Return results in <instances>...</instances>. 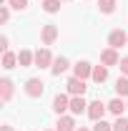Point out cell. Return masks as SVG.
<instances>
[{
    "label": "cell",
    "instance_id": "1",
    "mask_svg": "<svg viewBox=\"0 0 128 131\" xmlns=\"http://www.w3.org/2000/svg\"><path fill=\"white\" fill-rule=\"evenodd\" d=\"M123 46H128V33L123 30V28H116V30L108 33V48H123Z\"/></svg>",
    "mask_w": 128,
    "mask_h": 131
},
{
    "label": "cell",
    "instance_id": "2",
    "mask_svg": "<svg viewBox=\"0 0 128 131\" xmlns=\"http://www.w3.org/2000/svg\"><path fill=\"white\" fill-rule=\"evenodd\" d=\"M85 81L83 78H78V76H70L68 78V83H65V93H70V96H83L85 93Z\"/></svg>",
    "mask_w": 128,
    "mask_h": 131
},
{
    "label": "cell",
    "instance_id": "3",
    "mask_svg": "<svg viewBox=\"0 0 128 131\" xmlns=\"http://www.w3.org/2000/svg\"><path fill=\"white\" fill-rule=\"evenodd\" d=\"M53 61H55V58H53V53H50L48 46H43V48L35 50V66H38V68H50Z\"/></svg>",
    "mask_w": 128,
    "mask_h": 131
},
{
    "label": "cell",
    "instance_id": "4",
    "mask_svg": "<svg viewBox=\"0 0 128 131\" xmlns=\"http://www.w3.org/2000/svg\"><path fill=\"white\" fill-rule=\"evenodd\" d=\"M50 108L58 116H63L65 111H70V93H58V96L53 98V106H50Z\"/></svg>",
    "mask_w": 128,
    "mask_h": 131
},
{
    "label": "cell",
    "instance_id": "5",
    "mask_svg": "<svg viewBox=\"0 0 128 131\" xmlns=\"http://www.w3.org/2000/svg\"><path fill=\"white\" fill-rule=\"evenodd\" d=\"M43 91H45V83L40 81V78H28V81H25V93L30 98H40Z\"/></svg>",
    "mask_w": 128,
    "mask_h": 131
},
{
    "label": "cell",
    "instance_id": "6",
    "mask_svg": "<svg viewBox=\"0 0 128 131\" xmlns=\"http://www.w3.org/2000/svg\"><path fill=\"white\" fill-rule=\"evenodd\" d=\"M108 111V103H103V101H91L88 103V116H91V121H100L103 116Z\"/></svg>",
    "mask_w": 128,
    "mask_h": 131
},
{
    "label": "cell",
    "instance_id": "7",
    "mask_svg": "<svg viewBox=\"0 0 128 131\" xmlns=\"http://www.w3.org/2000/svg\"><path fill=\"white\" fill-rule=\"evenodd\" d=\"M40 40H43V46H53L55 40H58V28L48 23V25H43V30H40Z\"/></svg>",
    "mask_w": 128,
    "mask_h": 131
},
{
    "label": "cell",
    "instance_id": "8",
    "mask_svg": "<svg viewBox=\"0 0 128 131\" xmlns=\"http://www.w3.org/2000/svg\"><path fill=\"white\" fill-rule=\"evenodd\" d=\"M13 93H15V83L10 81V78H0V101L8 103L13 98Z\"/></svg>",
    "mask_w": 128,
    "mask_h": 131
},
{
    "label": "cell",
    "instance_id": "9",
    "mask_svg": "<svg viewBox=\"0 0 128 131\" xmlns=\"http://www.w3.org/2000/svg\"><path fill=\"white\" fill-rule=\"evenodd\" d=\"M70 114L80 116V114H88V101L83 96H70Z\"/></svg>",
    "mask_w": 128,
    "mask_h": 131
},
{
    "label": "cell",
    "instance_id": "10",
    "mask_svg": "<svg viewBox=\"0 0 128 131\" xmlns=\"http://www.w3.org/2000/svg\"><path fill=\"white\" fill-rule=\"evenodd\" d=\"M100 63L103 66H118L121 63V56H118V50L116 48H106V50H100Z\"/></svg>",
    "mask_w": 128,
    "mask_h": 131
},
{
    "label": "cell",
    "instance_id": "11",
    "mask_svg": "<svg viewBox=\"0 0 128 131\" xmlns=\"http://www.w3.org/2000/svg\"><path fill=\"white\" fill-rule=\"evenodd\" d=\"M73 76H78V78H91L93 76V66L88 63V61H78V63L73 66Z\"/></svg>",
    "mask_w": 128,
    "mask_h": 131
},
{
    "label": "cell",
    "instance_id": "12",
    "mask_svg": "<svg viewBox=\"0 0 128 131\" xmlns=\"http://www.w3.org/2000/svg\"><path fill=\"white\" fill-rule=\"evenodd\" d=\"M78 126H75V118H73V114L68 116V114H63V116H58V124H55V131H75Z\"/></svg>",
    "mask_w": 128,
    "mask_h": 131
},
{
    "label": "cell",
    "instance_id": "13",
    "mask_svg": "<svg viewBox=\"0 0 128 131\" xmlns=\"http://www.w3.org/2000/svg\"><path fill=\"white\" fill-rule=\"evenodd\" d=\"M68 68H73L70 61H68L65 56H58V58L53 61V66H50V73H53V76H60V73H65Z\"/></svg>",
    "mask_w": 128,
    "mask_h": 131
},
{
    "label": "cell",
    "instance_id": "14",
    "mask_svg": "<svg viewBox=\"0 0 128 131\" xmlns=\"http://www.w3.org/2000/svg\"><path fill=\"white\" fill-rule=\"evenodd\" d=\"M18 66L20 68H30V66H35V53L28 48H23L20 53H18Z\"/></svg>",
    "mask_w": 128,
    "mask_h": 131
},
{
    "label": "cell",
    "instance_id": "15",
    "mask_svg": "<svg viewBox=\"0 0 128 131\" xmlns=\"http://www.w3.org/2000/svg\"><path fill=\"white\" fill-rule=\"evenodd\" d=\"M128 106H126V101H123V98L121 96H116V98H111V101H108V111H111L113 116H123V111H126Z\"/></svg>",
    "mask_w": 128,
    "mask_h": 131
},
{
    "label": "cell",
    "instance_id": "16",
    "mask_svg": "<svg viewBox=\"0 0 128 131\" xmlns=\"http://www.w3.org/2000/svg\"><path fill=\"white\" fill-rule=\"evenodd\" d=\"M91 81L93 83H103V81H108V66H93V76H91Z\"/></svg>",
    "mask_w": 128,
    "mask_h": 131
},
{
    "label": "cell",
    "instance_id": "17",
    "mask_svg": "<svg viewBox=\"0 0 128 131\" xmlns=\"http://www.w3.org/2000/svg\"><path fill=\"white\" fill-rule=\"evenodd\" d=\"M116 96H121V98H128V76H121L118 81H116Z\"/></svg>",
    "mask_w": 128,
    "mask_h": 131
},
{
    "label": "cell",
    "instance_id": "18",
    "mask_svg": "<svg viewBox=\"0 0 128 131\" xmlns=\"http://www.w3.org/2000/svg\"><path fill=\"white\" fill-rule=\"evenodd\" d=\"M15 66H18V53H13V50L3 53V68H5V71H13Z\"/></svg>",
    "mask_w": 128,
    "mask_h": 131
},
{
    "label": "cell",
    "instance_id": "19",
    "mask_svg": "<svg viewBox=\"0 0 128 131\" xmlns=\"http://www.w3.org/2000/svg\"><path fill=\"white\" fill-rule=\"evenodd\" d=\"M116 5H118V0H98V10H100L103 15L116 13Z\"/></svg>",
    "mask_w": 128,
    "mask_h": 131
},
{
    "label": "cell",
    "instance_id": "20",
    "mask_svg": "<svg viewBox=\"0 0 128 131\" xmlns=\"http://www.w3.org/2000/svg\"><path fill=\"white\" fill-rule=\"evenodd\" d=\"M60 3H63V0H43V10L53 15V13H58V10H60Z\"/></svg>",
    "mask_w": 128,
    "mask_h": 131
},
{
    "label": "cell",
    "instance_id": "21",
    "mask_svg": "<svg viewBox=\"0 0 128 131\" xmlns=\"http://www.w3.org/2000/svg\"><path fill=\"white\" fill-rule=\"evenodd\" d=\"M113 131H128V118H126V116H116Z\"/></svg>",
    "mask_w": 128,
    "mask_h": 131
},
{
    "label": "cell",
    "instance_id": "22",
    "mask_svg": "<svg viewBox=\"0 0 128 131\" xmlns=\"http://www.w3.org/2000/svg\"><path fill=\"white\" fill-rule=\"evenodd\" d=\"M93 131H113V124H108L106 118H100V121H93Z\"/></svg>",
    "mask_w": 128,
    "mask_h": 131
},
{
    "label": "cell",
    "instance_id": "23",
    "mask_svg": "<svg viewBox=\"0 0 128 131\" xmlns=\"http://www.w3.org/2000/svg\"><path fill=\"white\" fill-rule=\"evenodd\" d=\"M8 5H10L13 10H25V8H28V0H8Z\"/></svg>",
    "mask_w": 128,
    "mask_h": 131
},
{
    "label": "cell",
    "instance_id": "24",
    "mask_svg": "<svg viewBox=\"0 0 128 131\" xmlns=\"http://www.w3.org/2000/svg\"><path fill=\"white\" fill-rule=\"evenodd\" d=\"M10 20V5H3L0 8V23H8Z\"/></svg>",
    "mask_w": 128,
    "mask_h": 131
},
{
    "label": "cell",
    "instance_id": "25",
    "mask_svg": "<svg viewBox=\"0 0 128 131\" xmlns=\"http://www.w3.org/2000/svg\"><path fill=\"white\" fill-rule=\"evenodd\" d=\"M118 68H121V76H128V56H123V58H121Z\"/></svg>",
    "mask_w": 128,
    "mask_h": 131
},
{
    "label": "cell",
    "instance_id": "26",
    "mask_svg": "<svg viewBox=\"0 0 128 131\" xmlns=\"http://www.w3.org/2000/svg\"><path fill=\"white\" fill-rule=\"evenodd\" d=\"M8 46H10V40H8V35H0V50H3V53H8Z\"/></svg>",
    "mask_w": 128,
    "mask_h": 131
},
{
    "label": "cell",
    "instance_id": "27",
    "mask_svg": "<svg viewBox=\"0 0 128 131\" xmlns=\"http://www.w3.org/2000/svg\"><path fill=\"white\" fill-rule=\"evenodd\" d=\"M0 131H15V129H13L10 124H5V126H3V129H0Z\"/></svg>",
    "mask_w": 128,
    "mask_h": 131
},
{
    "label": "cell",
    "instance_id": "28",
    "mask_svg": "<svg viewBox=\"0 0 128 131\" xmlns=\"http://www.w3.org/2000/svg\"><path fill=\"white\" fill-rule=\"evenodd\" d=\"M75 131H93V129H88V126H78Z\"/></svg>",
    "mask_w": 128,
    "mask_h": 131
},
{
    "label": "cell",
    "instance_id": "29",
    "mask_svg": "<svg viewBox=\"0 0 128 131\" xmlns=\"http://www.w3.org/2000/svg\"><path fill=\"white\" fill-rule=\"evenodd\" d=\"M43 131H55V129H43Z\"/></svg>",
    "mask_w": 128,
    "mask_h": 131
},
{
    "label": "cell",
    "instance_id": "30",
    "mask_svg": "<svg viewBox=\"0 0 128 131\" xmlns=\"http://www.w3.org/2000/svg\"><path fill=\"white\" fill-rule=\"evenodd\" d=\"M63 3H68V0H63Z\"/></svg>",
    "mask_w": 128,
    "mask_h": 131
},
{
    "label": "cell",
    "instance_id": "31",
    "mask_svg": "<svg viewBox=\"0 0 128 131\" xmlns=\"http://www.w3.org/2000/svg\"><path fill=\"white\" fill-rule=\"evenodd\" d=\"M126 106H128V101H126Z\"/></svg>",
    "mask_w": 128,
    "mask_h": 131
}]
</instances>
